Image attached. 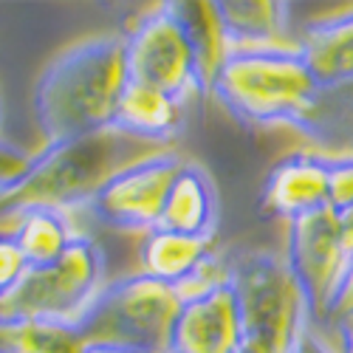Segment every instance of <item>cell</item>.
<instances>
[{"label":"cell","mask_w":353,"mask_h":353,"mask_svg":"<svg viewBox=\"0 0 353 353\" xmlns=\"http://www.w3.org/2000/svg\"><path fill=\"white\" fill-rule=\"evenodd\" d=\"M128 82L122 34L85 37L51 57L32 91L46 144L113 128Z\"/></svg>","instance_id":"1"},{"label":"cell","mask_w":353,"mask_h":353,"mask_svg":"<svg viewBox=\"0 0 353 353\" xmlns=\"http://www.w3.org/2000/svg\"><path fill=\"white\" fill-rule=\"evenodd\" d=\"M159 150L167 147L133 139L116 128L51 141L32 156L17 187L0 195V218H14L28 207H54L65 212L79 203H91L110 175Z\"/></svg>","instance_id":"2"},{"label":"cell","mask_w":353,"mask_h":353,"mask_svg":"<svg viewBox=\"0 0 353 353\" xmlns=\"http://www.w3.org/2000/svg\"><path fill=\"white\" fill-rule=\"evenodd\" d=\"M210 94L249 125H305L322 91L288 46L229 51Z\"/></svg>","instance_id":"3"},{"label":"cell","mask_w":353,"mask_h":353,"mask_svg":"<svg viewBox=\"0 0 353 353\" xmlns=\"http://www.w3.org/2000/svg\"><path fill=\"white\" fill-rule=\"evenodd\" d=\"M184 300L175 285L150 274H128L99 288L74 328L85 345L167 350Z\"/></svg>","instance_id":"4"},{"label":"cell","mask_w":353,"mask_h":353,"mask_svg":"<svg viewBox=\"0 0 353 353\" xmlns=\"http://www.w3.org/2000/svg\"><path fill=\"white\" fill-rule=\"evenodd\" d=\"M229 285L238 300L243 342L263 353H294L311 328V316L285 260L260 252L246 254L229 266Z\"/></svg>","instance_id":"5"},{"label":"cell","mask_w":353,"mask_h":353,"mask_svg":"<svg viewBox=\"0 0 353 353\" xmlns=\"http://www.w3.org/2000/svg\"><path fill=\"white\" fill-rule=\"evenodd\" d=\"M105 257L94 238L79 234L65 254L51 266L28 269L26 280L9 300L0 303V314L40 316L54 322H77L102 288Z\"/></svg>","instance_id":"6"},{"label":"cell","mask_w":353,"mask_h":353,"mask_svg":"<svg viewBox=\"0 0 353 353\" xmlns=\"http://www.w3.org/2000/svg\"><path fill=\"white\" fill-rule=\"evenodd\" d=\"M125 63L130 82L150 85L179 102L201 94L195 46L181 3H161L136 23L125 37Z\"/></svg>","instance_id":"7"},{"label":"cell","mask_w":353,"mask_h":353,"mask_svg":"<svg viewBox=\"0 0 353 353\" xmlns=\"http://www.w3.org/2000/svg\"><path fill=\"white\" fill-rule=\"evenodd\" d=\"M285 266L303 291L308 316L325 319L334 291L347 266V249L342 241V226L336 212L319 210L314 215L288 221Z\"/></svg>","instance_id":"8"},{"label":"cell","mask_w":353,"mask_h":353,"mask_svg":"<svg viewBox=\"0 0 353 353\" xmlns=\"http://www.w3.org/2000/svg\"><path fill=\"white\" fill-rule=\"evenodd\" d=\"M181 156L167 147L147 159L122 167L105 181L91 198V212L110 229L119 232H150L159 226L167 190L181 167Z\"/></svg>","instance_id":"9"},{"label":"cell","mask_w":353,"mask_h":353,"mask_svg":"<svg viewBox=\"0 0 353 353\" xmlns=\"http://www.w3.org/2000/svg\"><path fill=\"white\" fill-rule=\"evenodd\" d=\"M243 342L234 291L226 283L187 297L172 325L167 353H234Z\"/></svg>","instance_id":"10"},{"label":"cell","mask_w":353,"mask_h":353,"mask_svg":"<svg viewBox=\"0 0 353 353\" xmlns=\"http://www.w3.org/2000/svg\"><path fill=\"white\" fill-rule=\"evenodd\" d=\"M260 210L285 223L328 210V156L303 150L277 161L263 184Z\"/></svg>","instance_id":"11"},{"label":"cell","mask_w":353,"mask_h":353,"mask_svg":"<svg viewBox=\"0 0 353 353\" xmlns=\"http://www.w3.org/2000/svg\"><path fill=\"white\" fill-rule=\"evenodd\" d=\"M218 221V192L210 172L195 161H181L179 172L167 190L159 215V229L190 234V238H212Z\"/></svg>","instance_id":"12"},{"label":"cell","mask_w":353,"mask_h":353,"mask_svg":"<svg viewBox=\"0 0 353 353\" xmlns=\"http://www.w3.org/2000/svg\"><path fill=\"white\" fill-rule=\"evenodd\" d=\"M305 68L319 91L345 85L353 79V9L331 14L305 28L297 43Z\"/></svg>","instance_id":"13"},{"label":"cell","mask_w":353,"mask_h":353,"mask_svg":"<svg viewBox=\"0 0 353 353\" xmlns=\"http://www.w3.org/2000/svg\"><path fill=\"white\" fill-rule=\"evenodd\" d=\"M221 34L229 51L246 48H288V6L274 0L246 3H212Z\"/></svg>","instance_id":"14"},{"label":"cell","mask_w":353,"mask_h":353,"mask_svg":"<svg viewBox=\"0 0 353 353\" xmlns=\"http://www.w3.org/2000/svg\"><path fill=\"white\" fill-rule=\"evenodd\" d=\"M212 257V238H190V234L167 232L159 226L144 232L139 246L141 274H150L175 288H181L190 277H195Z\"/></svg>","instance_id":"15"},{"label":"cell","mask_w":353,"mask_h":353,"mask_svg":"<svg viewBox=\"0 0 353 353\" xmlns=\"http://www.w3.org/2000/svg\"><path fill=\"white\" fill-rule=\"evenodd\" d=\"M181 122V102L150 85L128 82L125 94L116 108L113 128L133 139L150 141L159 147H170L172 133Z\"/></svg>","instance_id":"16"},{"label":"cell","mask_w":353,"mask_h":353,"mask_svg":"<svg viewBox=\"0 0 353 353\" xmlns=\"http://www.w3.org/2000/svg\"><path fill=\"white\" fill-rule=\"evenodd\" d=\"M12 221L14 226L9 229V234L14 238L28 269L51 266L54 260H60L65 254V249L77 238L68 212L54 207H28L17 212Z\"/></svg>","instance_id":"17"},{"label":"cell","mask_w":353,"mask_h":353,"mask_svg":"<svg viewBox=\"0 0 353 353\" xmlns=\"http://www.w3.org/2000/svg\"><path fill=\"white\" fill-rule=\"evenodd\" d=\"M85 342L74 322L0 314V353H82Z\"/></svg>","instance_id":"18"},{"label":"cell","mask_w":353,"mask_h":353,"mask_svg":"<svg viewBox=\"0 0 353 353\" xmlns=\"http://www.w3.org/2000/svg\"><path fill=\"white\" fill-rule=\"evenodd\" d=\"M184 20L190 26L192 34V46H195V60H198V85L201 94L212 91V82L226 60L229 46L221 34V26L215 17V6L212 3H181Z\"/></svg>","instance_id":"19"},{"label":"cell","mask_w":353,"mask_h":353,"mask_svg":"<svg viewBox=\"0 0 353 353\" xmlns=\"http://www.w3.org/2000/svg\"><path fill=\"white\" fill-rule=\"evenodd\" d=\"M353 207V153L328 156V210L345 212Z\"/></svg>","instance_id":"20"},{"label":"cell","mask_w":353,"mask_h":353,"mask_svg":"<svg viewBox=\"0 0 353 353\" xmlns=\"http://www.w3.org/2000/svg\"><path fill=\"white\" fill-rule=\"evenodd\" d=\"M28 274V263L23 260L17 243L9 232H0V303L9 300Z\"/></svg>","instance_id":"21"},{"label":"cell","mask_w":353,"mask_h":353,"mask_svg":"<svg viewBox=\"0 0 353 353\" xmlns=\"http://www.w3.org/2000/svg\"><path fill=\"white\" fill-rule=\"evenodd\" d=\"M28 164H32V153L20 150V147L0 139V195L17 187V181L26 175Z\"/></svg>","instance_id":"22"},{"label":"cell","mask_w":353,"mask_h":353,"mask_svg":"<svg viewBox=\"0 0 353 353\" xmlns=\"http://www.w3.org/2000/svg\"><path fill=\"white\" fill-rule=\"evenodd\" d=\"M353 314V252L347 254V266L342 272V280L334 291V300H331V308H328V316L336 322L342 316Z\"/></svg>","instance_id":"23"},{"label":"cell","mask_w":353,"mask_h":353,"mask_svg":"<svg viewBox=\"0 0 353 353\" xmlns=\"http://www.w3.org/2000/svg\"><path fill=\"white\" fill-rule=\"evenodd\" d=\"M294 353H336V347H331L316 331L308 328V331L303 334V339L297 342V347H294Z\"/></svg>","instance_id":"24"},{"label":"cell","mask_w":353,"mask_h":353,"mask_svg":"<svg viewBox=\"0 0 353 353\" xmlns=\"http://www.w3.org/2000/svg\"><path fill=\"white\" fill-rule=\"evenodd\" d=\"M336 336H339L336 353H353V314L336 319Z\"/></svg>","instance_id":"25"},{"label":"cell","mask_w":353,"mask_h":353,"mask_svg":"<svg viewBox=\"0 0 353 353\" xmlns=\"http://www.w3.org/2000/svg\"><path fill=\"white\" fill-rule=\"evenodd\" d=\"M82 353H167V350H144V347H122V345H85Z\"/></svg>","instance_id":"26"},{"label":"cell","mask_w":353,"mask_h":353,"mask_svg":"<svg viewBox=\"0 0 353 353\" xmlns=\"http://www.w3.org/2000/svg\"><path fill=\"white\" fill-rule=\"evenodd\" d=\"M336 218H339V226H342V241H345V249H347V254H350V252H353V207H350V210H345V212H339Z\"/></svg>","instance_id":"27"},{"label":"cell","mask_w":353,"mask_h":353,"mask_svg":"<svg viewBox=\"0 0 353 353\" xmlns=\"http://www.w3.org/2000/svg\"><path fill=\"white\" fill-rule=\"evenodd\" d=\"M234 353H263L260 347H254V345H246V342H241V347L234 350Z\"/></svg>","instance_id":"28"}]
</instances>
